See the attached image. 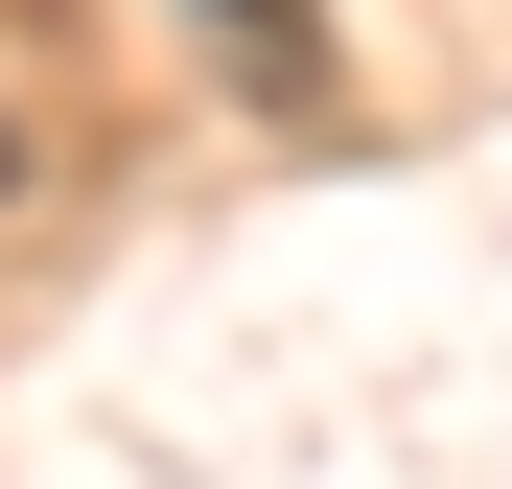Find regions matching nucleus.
<instances>
[{"instance_id":"nucleus-1","label":"nucleus","mask_w":512,"mask_h":489,"mask_svg":"<svg viewBox=\"0 0 512 489\" xmlns=\"http://www.w3.org/2000/svg\"><path fill=\"white\" fill-rule=\"evenodd\" d=\"M0 163H24V140H0Z\"/></svg>"}]
</instances>
